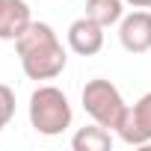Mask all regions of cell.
<instances>
[{"label": "cell", "mask_w": 151, "mask_h": 151, "mask_svg": "<svg viewBox=\"0 0 151 151\" xmlns=\"http://www.w3.org/2000/svg\"><path fill=\"white\" fill-rule=\"evenodd\" d=\"M15 50H18L21 68L30 80H53L68 65V53H65L56 30L45 21H33L15 42Z\"/></svg>", "instance_id": "6da1fadb"}, {"label": "cell", "mask_w": 151, "mask_h": 151, "mask_svg": "<svg viewBox=\"0 0 151 151\" xmlns=\"http://www.w3.org/2000/svg\"><path fill=\"white\" fill-rule=\"evenodd\" d=\"M74 110L68 104V95L50 83L39 86L30 95V124L42 136H59L71 127Z\"/></svg>", "instance_id": "7a4b0ae2"}, {"label": "cell", "mask_w": 151, "mask_h": 151, "mask_svg": "<svg viewBox=\"0 0 151 151\" xmlns=\"http://www.w3.org/2000/svg\"><path fill=\"white\" fill-rule=\"evenodd\" d=\"M80 101H83V110L89 113V119L98 122V124H104V127H110V130L119 127V122H122V116H124V110H127L122 92H119L110 80H104V77L89 80V83L83 86Z\"/></svg>", "instance_id": "3957f363"}, {"label": "cell", "mask_w": 151, "mask_h": 151, "mask_svg": "<svg viewBox=\"0 0 151 151\" xmlns=\"http://www.w3.org/2000/svg\"><path fill=\"white\" fill-rule=\"evenodd\" d=\"M116 133L124 145H151V92H145L133 107L124 110Z\"/></svg>", "instance_id": "277c9868"}, {"label": "cell", "mask_w": 151, "mask_h": 151, "mask_svg": "<svg viewBox=\"0 0 151 151\" xmlns=\"http://www.w3.org/2000/svg\"><path fill=\"white\" fill-rule=\"evenodd\" d=\"M119 42L127 53H148L151 50V12L136 9L119 21Z\"/></svg>", "instance_id": "5b68a950"}, {"label": "cell", "mask_w": 151, "mask_h": 151, "mask_svg": "<svg viewBox=\"0 0 151 151\" xmlns=\"http://www.w3.org/2000/svg\"><path fill=\"white\" fill-rule=\"evenodd\" d=\"M104 30L107 27H101L89 15L71 21V27H68V47L77 56H95L104 47Z\"/></svg>", "instance_id": "8992f818"}, {"label": "cell", "mask_w": 151, "mask_h": 151, "mask_svg": "<svg viewBox=\"0 0 151 151\" xmlns=\"http://www.w3.org/2000/svg\"><path fill=\"white\" fill-rule=\"evenodd\" d=\"M30 24L33 12L27 0H0V42H18Z\"/></svg>", "instance_id": "52a82bcc"}, {"label": "cell", "mask_w": 151, "mask_h": 151, "mask_svg": "<svg viewBox=\"0 0 151 151\" xmlns=\"http://www.w3.org/2000/svg\"><path fill=\"white\" fill-rule=\"evenodd\" d=\"M71 148L74 151H110L113 148V130L92 122L71 136Z\"/></svg>", "instance_id": "ba28073f"}, {"label": "cell", "mask_w": 151, "mask_h": 151, "mask_svg": "<svg viewBox=\"0 0 151 151\" xmlns=\"http://www.w3.org/2000/svg\"><path fill=\"white\" fill-rule=\"evenodd\" d=\"M86 15L101 27H113L124 18V0H86Z\"/></svg>", "instance_id": "9c48e42d"}, {"label": "cell", "mask_w": 151, "mask_h": 151, "mask_svg": "<svg viewBox=\"0 0 151 151\" xmlns=\"http://www.w3.org/2000/svg\"><path fill=\"white\" fill-rule=\"evenodd\" d=\"M15 116V89L0 83V130H3Z\"/></svg>", "instance_id": "30bf717a"}, {"label": "cell", "mask_w": 151, "mask_h": 151, "mask_svg": "<svg viewBox=\"0 0 151 151\" xmlns=\"http://www.w3.org/2000/svg\"><path fill=\"white\" fill-rule=\"evenodd\" d=\"M124 3L133 9H151V0H124Z\"/></svg>", "instance_id": "8fae6325"}]
</instances>
